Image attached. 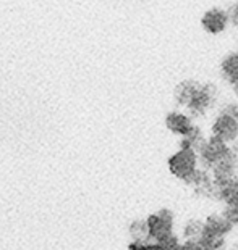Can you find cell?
Here are the masks:
<instances>
[{
	"label": "cell",
	"mask_w": 238,
	"mask_h": 250,
	"mask_svg": "<svg viewBox=\"0 0 238 250\" xmlns=\"http://www.w3.org/2000/svg\"><path fill=\"white\" fill-rule=\"evenodd\" d=\"M206 139L203 131H201V127L193 125V127L190 129L187 134L182 136V141H180V147L182 148H191V150L196 152L199 146L203 144V141Z\"/></svg>",
	"instance_id": "cell-13"
},
{
	"label": "cell",
	"mask_w": 238,
	"mask_h": 250,
	"mask_svg": "<svg viewBox=\"0 0 238 250\" xmlns=\"http://www.w3.org/2000/svg\"><path fill=\"white\" fill-rule=\"evenodd\" d=\"M237 157H238V152H237Z\"/></svg>",
	"instance_id": "cell-21"
},
{
	"label": "cell",
	"mask_w": 238,
	"mask_h": 250,
	"mask_svg": "<svg viewBox=\"0 0 238 250\" xmlns=\"http://www.w3.org/2000/svg\"><path fill=\"white\" fill-rule=\"evenodd\" d=\"M230 86H232V89H234V92L238 95V81H235V83H232L230 84Z\"/></svg>",
	"instance_id": "cell-20"
},
{
	"label": "cell",
	"mask_w": 238,
	"mask_h": 250,
	"mask_svg": "<svg viewBox=\"0 0 238 250\" xmlns=\"http://www.w3.org/2000/svg\"><path fill=\"white\" fill-rule=\"evenodd\" d=\"M201 250H219L222 247H225V237L222 236H215V234H211L208 231L201 232V236L198 237Z\"/></svg>",
	"instance_id": "cell-14"
},
{
	"label": "cell",
	"mask_w": 238,
	"mask_h": 250,
	"mask_svg": "<svg viewBox=\"0 0 238 250\" xmlns=\"http://www.w3.org/2000/svg\"><path fill=\"white\" fill-rule=\"evenodd\" d=\"M229 18H230L232 24L238 26V0H237V3L234 5V8H232V12H229Z\"/></svg>",
	"instance_id": "cell-19"
},
{
	"label": "cell",
	"mask_w": 238,
	"mask_h": 250,
	"mask_svg": "<svg viewBox=\"0 0 238 250\" xmlns=\"http://www.w3.org/2000/svg\"><path fill=\"white\" fill-rule=\"evenodd\" d=\"M222 215H224L234 226H238V205H225Z\"/></svg>",
	"instance_id": "cell-17"
},
{
	"label": "cell",
	"mask_w": 238,
	"mask_h": 250,
	"mask_svg": "<svg viewBox=\"0 0 238 250\" xmlns=\"http://www.w3.org/2000/svg\"><path fill=\"white\" fill-rule=\"evenodd\" d=\"M147 223V239L151 241H161L168 234L173 232L175 228V218H173L172 210L168 208H161L157 213L151 215L146 220Z\"/></svg>",
	"instance_id": "cell-5"
},
{
	"label": "cell",
	"mask_w": 238,
	"mask_h": 250,
	"mask_svg": "<svg viewBox=\"0 0 238 250\" xmlns=\"http://www.w3.org/2000/svg\"><path fill=\"white\" fill-rule=\"evenodd\" d=\"M237 169H238V157H237V152L232 148V152L227 153V155L215 163L209 171H211V176H213L214 184L222 186L229 179L237 176Z\"/></svg>",
	"instance_id": "cell-6"
},
{
	"label": "cell",
	"mask_w": 238,
	"mask_h": 250,
	"mask_svg": "<svg viewBox=\"0 0 238 250\" xmlns=\"http://www.w3.org/2000/svg\"><path fill=\"white\" fill-rule=\"evenodd\" d=\"M180 250H201L198 239H185V242L180 244Z\"/></svg>",
	"instance_id": "cell-18"
},
{
	"label": "cell",
	"mask_w": 238,
	"mask_h": 250,
	"mask_svg": "<svg viewBox=\"0 0 238 250\" xmlns=\"http://www.w3.org/2000/svg\"><path fill=\"white\" fill-rule=\"evenodd\" d=\"M211 136L219 137L227 144H234L238 139V116L224 108L211 125Z\"/></svg>",
	"instance_id": "cell-4"
},
{
	"label": "cell",
	"mask_w": 238,
	"mask_h": 250,
	"mask_svg": "<svg viewBox=\"0 0 238 250\" xmlns=\"http://www.w3.org/2000/svg\"><path fill=\"white\" fill-rule=\"evenodd\" d=\"M229 152H232V147L227 142L220 141L219 137H215V136L206 137V139L203 141V144L199 146V148L196 150L198 162L201 163V167L203 168L211 169Z\"/></svg>",
	"instance_id": "cell-1"
},
{
	"label": "cell",
	"mask_w": 238,
	"mask_h": 250,
	"mask_svg": "<svg viewBox=\"0 0 238 250\" xmlns=\"http://www.w3.org/2000/svg\"><path fill=\"white\" fill-rule=\"evenodd\" d=\"M220 73L230 84L238 81V50L227 54L220 62Z\"/></svg>",
	"instance_id": "cell-12"
},
{
	"label": "cell",
	"mask_w": 238,
	"mask_h": 250,
	"mask_svg": "<svg viewBox=\"0 0 238 250\" xmlns=\"http://www.w3.org/2000/svg\"><path fill=\"white\" fill-rule=\"evenodd\" d=\"M232 229H234V225L222 213H213L204 220V231L215 234V236L225 237Z\"/></svg>",
	"instance_id": "cell-10"
},
{
	"label": "cell",
	"mask_w": 238,
	"mask_h": 250,
	"mask_svg": "<svg viewBox=\"0 0 238 250\" xmlns=\"http://www.w3.org/2000/svg\"><path fill=\"white\" fill-rule=\"evenodd\" d=\"M204 229L203 220H188L187 225L183 226V236L185 239H198Z\"/></svg>",
	"instance_id": "cell-15"
},
{
	"label": "cell",
	"mask_w": 238,
	"mask_h": 250,
	"mask_svg": "<svg viewBox=\"0 0 238 250\" xmlns=\"http://www.w3.org/2000/svg\"><path fill=\"white\" fill-rule=\"evenodd\" d=\"M217 199L225 205H238V174L222 186H217Z\"/></svg>",
	"instance_id": "cell-11"
},
{
	"label": "cell",
	"mask_w": 238,
	"mask_h": 250,
	"mask_svg": "<svg viewBox=\"0 0 238 250\" xmlns=\"http://www.w3.org/2000/svg\"><path fill=\"white\" fill-rule=\"evenodd\" d=\"M230 24V18H229V12L222 8H209L208 12L203 13V18H201V26L208 34H220L229 28Z\"/></svg>",
	"instance_id": "cell-7"
},
{
	"label": "cell",
	"mask_w": 238,
	"mask_h": 250,
	"mask_svg": "<svg viewBox=\"0 0 238 250\" xmlns=\"http://www.w3.org/2000/svg\"><path fill=\"white\" fill-rule=\"evenodd\" d=\"M215 100H217V87H214L211 83L199 84L198 90L194 92L191 100H190L185 108L190 111L191 118H199V116H204L214 107Z\"/></svg>",
	"instance_id": "cell-3"
},
{
	"label": "cell",
	"mask_w": 238,
	"mask_h": 250,
	"mask_svg": "<svg viewBox=\"0 0 238 250\" xmlns=\"http://www.w3.org/2000/svg\"><path fill=\"white\" fill-rule=\"evenodd\" d=\"M199 84L201 83L194 81V79H183V81H180L175 89H173V100H175V104L180 105V107H187L194 92L198 90Z\"/></svg>",
	"instance_id": "cell-9"
},
{
	"label": "cell",
	"mask_w": 238,
	"mask_h": 250,
	"mask_svg": "<svg viewBox=\"0 0 238 250\" xmlns=\"http://www.w3.org/2000/svg\"><path fill=\"white\" fill-rule=\"evenodd\" d=\"M130 232H131V236H133L135 239H138V241H147V223H146V220L135 221L130 228Z\"/></svg>",
	"instance_id": "cell-16"
},
{
	"label": "cell",
	"mask_w": 238,
	"mask_h": 250,
	"mask_svg": "<svg viewBox=\"0 0 238 250\" xmlns=\"http://www.w3.org/2000/svg\"><path fill=\"white\" fill-rule=\"evenodd\" d=\"M167 165H168V169H170V173L173 174V176L185 181L196 171V168L199 165L198 153L194 150H191V148L180 147V150L175 152L170 158H168Z\"/></svg>",
	"instance_id": "cell-2"
},
{
	"label": "cell",
	"mask_w": 238,
	"mask_h": 250,
	"mask_svg": "<svg viewBox=\"0 0 238 250\" xmlns=\"http://www.w3.org/2000/svg\"><path fill=\"white\" fill-rule=\"evenodd\" d=\"M193 118L187 113H182V111H170L166 116V126L167 129L172 132V134H177L182 137L183 134L193 127Z\"/></svg>",
	"instance_id": "cell-8"
}]
</instances>
